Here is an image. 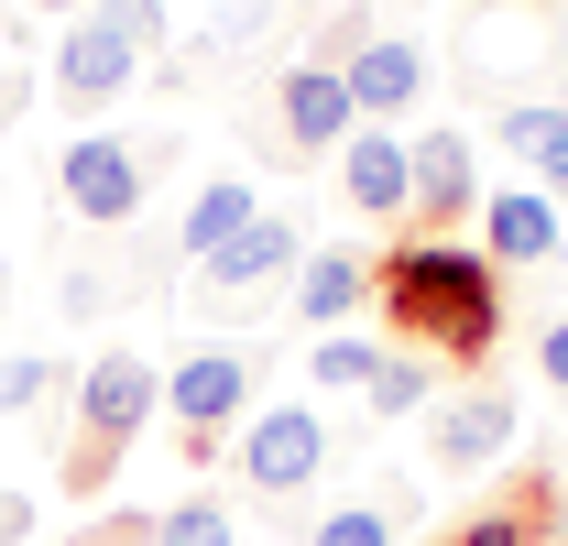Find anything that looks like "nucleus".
<instances>
[{
    "mask_svg": "<svg viewBox=\"0 0 568 546\" xmlns=\"http://www.w3.org/2000/svg\"><path fill=\"white\" fill-rule=\"evenodd\" d=\"M372 295H383V317H394V340L426 350V361H493L503 340V273L493 252H470V241H437V230H405L383 263H372Z\"/></svg>",
    "mask_w": 568,
    "mask_h": 546,
    "instance_id": "nucleus-1",
    "label": "nucleus"
},
{
    "mask_svg": "<svg viewBox=\"0 0 568 546\" xmlns=\"http://www.w3.org/2000/svg\"><path fill=\"white\" fill-rule=\"evenodd\" d=\"M153 405H164V372H153L142 350H99L88 383H77V415H67L55 492H67V503H99V492L121 481V459H132V437L153 426Z\"/></svg>",
    "mask_w": 568,
    "mask_h": 546,
    "instance_id": "nucleus-2",
    "label": "nucleus"
},
{
    "mask_svg": "<svg viewBox=\"0 0 568 546\" xmlns=\"http://www.w3.org/2000/svg\"><path fill=\"white\" fill-rule=\"evenodd\" d=\"M153 164H164V142L77 132L67 153H55V198H67L88 230H121V219H142V198H153Z\"/></svg>",
    "mask_w": 568,
    "mask_h": 546,
    "instance_id": "nucleus-3",
    "label": "nucleus"
},
{
    "mask_svg": "<svg viewBox=\"0 0 568 546\" xmlns=\"http://www.w3.org/2000/svg\"><path fill=\"white\" fill-rule=\"evenodd\" d=\"M351 132H361L351 77H328V67H284L274 77V132L252 121V142H263L274 164H317V153H339Z\"/></svg>",
    "mask_w": 568,
    "mask_h": 546,
    "instance_id": "nucleus-4",
    "label": "nucleus"
},
{
    "mask_svg": "<svg viewBox=\"0 0 568 546\" xmlns=\"http://www.w3.org/2000/svg\"><path fill=\"white\" fill-rule=\"evenodd\" d=\"M514 437H525V405L514 394H448V405H426V471L470 481V471H493Z\"/></svg>",
    "mask_w": 568,
    "mask_h": 546,
    "instance_id": "nucleus-5",
    "label": "nucleus"
},
{
    "mask_svg": "<svg viewBox=\"0 0 568 546\" xmlns=\"http://www.w3.org/2000/svg\"><path fill=\"white\" fill-rule=\"evenodd\" d=\"M328 471V415L317 405H263L241 426V481L274 503V492H306V481Z\"/></svg>",
    "mask_w": 568,
    "mask_h": 546,
    "instance_id": "nucleus-6",
    "label": "nucleus"
},
{
    "mask_svg": "<svg viewBox=\"0 0 568 546\" xmlns=\"http://www.w3.org/2000/svg\"><path fill=\"white\" fill-rule=\"evenodd\" d=\"M132 77H142V44L110 11H77L67 33H55V99H67V110H110Z\"/></svg>",
    "mask_w": 568,
    "mask_h": 546,
    "instance_id": "nucleus-7",
    "label": "nucleus"
},
{
    "mask_svg": "<svg viewBox=\"0 0 568 546\" xmlns=\"http://www.w3.org/2000/svg\"><path fill=\"white\" fill-rule=\"evenodd\" d=\"M164 405H175V426H186V459H209L219 426L252 405V361H241V350H186L175 383H164Z\"/></svg>",
    "mask_w": 568,
    "mask_h": 546,
    "instance_id": "nucleus-8",
    "label": "nucleus"
},
{
    "mask_svg": "<svg viewBox=\"0 0 568 546\" xmlns=\"http://www.w3.org/2000/svg\"><path fill=\"white\" fill-rule=\"evenodd\" d=\"M405 175H416V219L405 230H459V219H481V164H470V142L459 132H416L405 142Z\"/></svg>",
    "mask_w": 568,
    "mask_h": 546,
    "instance_id": "nucleus-9",
    "label": "nucleus"
},
{
    "mask_svg": "<svg viewBox=\"0 0 568 546\" xmlns=\"http://www.w3.org/2000/svg\"><path fill=\"white\" fill-rule=\"evenodd\" d=\"M339 198H351L361 219H383V230H405V219H416L405 142H394V132H351V142H339Z\"/></svg>",
    "mask_w": 568,
    "mask_h": 546,
    "instance_id": "nucleus-10",
    "label": "nucleus"
},
{
    "mask_svg": "<svg viewBox=\"0 0 568 546\" xmlns=\"http://www.w3.org/2000/svg\"><path fill=\"white\" fill-rule=\"evenodd\" d=\"M558 241H568V219H558L547 186H503V198H481V252H493V273L558 263Z\"/></svg>",
    "mask_w": 568,
    "mask_h": 546,
    "instance_id": "nucleus-11",
    "label": "nucleus"
},
{
    "mask_svg": "<svg viewBox=\"0 0 568 546\" xmlns=\"http://www.w3.org/2000/svg\"><path fill=\"white\" fill-rule=\"evenodd\" d=\"M306 263V241H295V219H252L241 241H219L209 263H197V284H209V306H230V295H252V284H274V273H295Z\"/></svg>",
    "mask_w": 568,
    "mask_h": 546,
    "instance_id": "nucleus-12",
    "label": "nucleus"
},
{
    "mask_svg": "<svg viewBox=\"0 0 568 546\" xmlns=\"http://www.w3.org/2000/svg\"><path fill=\"white\" fill-rule=\"evenodd\" d=\"M493 142L525 164V186H547V198H568V99H503Z\"/></svg>",
    "mask_w": 568,
    "mask_h": 546,
    "instance_id": "nucleus-13",
    "label": "nucleus"
},
{
    "mask_svg": "<svg viewBox=\"0 0 568 546\" xmlns=\"http://www.w3.org/2000/svg\"><path fill=\"white\" fill-rule=\"evenodd\" d=\"M339 77H351V110H361V121H394V110H416V99H426V55L405 44V33H372Z\"/></svg>",
    "mask_w": 568,
    "mask_h": 546,
    "instance_id": "nucleus-14",
    "label": "nucleus"
},
{
    "mask_svg": "<svg viewBox=\"0 0 568 546\" xmlns=\"http://www.w3.org/2000/svg\"><path fill=\"white\" fill-rule=\"evenodd\" d=\"M361 306H372V263H361V252H306V263H295V317H306L317 340L351 328Z\"/></svg>",
    "mask_w": 568,
    "mask_h": 546,
    "instance_id": "nucleus-15",
    "label": "nucleus"
},
{
    "mask_svg": "<svg viewBox=\"0 0 568 546\" xmlns=\"http://www.w3.org/2000/svg\"><path fill=\"white\" fill-rule=\"evenodd\" d=\"M558 481H525V492H503V503H481V514H470V525H448V536L437 546H547L558 536Z\"/></svg>",
    "mask_w": 568,
    "mask_h": 546,
    "instance_id": "nucleus-16",
    "label": "nucleus"
},
{
    "mask_svg": "<svg viewBox=\"0 0 568 546\" xmlns=\"http://www.w3.org/2000/svg\"><path fill=\"white\" fill-rule=\"evenodd\" d=\"M252 219H263V198H252L241 175H219V186H197V198H186V219H175V252H186V263H209L219 241H241Z\"/></svg>",
    "mask_w": 568,
    "mask_h": 546,
    "instance_id": "nucleus-17",
    "label": "nucleus"
},
{
    "mask_svg": "<svg viewBox=\"0 0 568 546\" xmlns=\"http://www.w3.org/2000/svg\"><path fill=\"white\" fill-rule=\"evenodd\" d=\"M416 525V492H383V503H339V514H317V536L306 546H394Z\"/></svg>",
    "mask_w": 568,
    "mask_h": 546,
    "instance_id": "nucleus-18",
    "label": "nucleus"
},
{
    "mask_svg": "<svg viewBox=\"0 0 568 546\" xmlns=\"http://www.w3.org/2000/svg\"><path fill=\"white\" fill-rule=\"evenodd\" d=\"M426 405H437V361H426V350H383L361 415H426Z\"/></svg>",
    "mask_w": 568,
    "mask_h": 546,
    "instance_id": "nucleus-19",
    "label": "nucleus"
},
{
    "mask_svg": "<svg viewBox=\"0 0 568 546\" xmlns=\"http://www.w3.org/2000/svg\"><path fill=\"white\" fill-rule=\"evenodd\" d=\"M153 546H241V536H230V503L197 492V503H164L153 514Z\"/></svg>",
    "mask_w": 568,
    "mask_h": 546,
    "instance_id": "nucleus-20",
    "label": "nucleus"
},
{
    "mask_svg": "<svg viewBox=\"0 0 568 546\" xmlns=\"http://www.w3.org/2000/svg\"><path fill=\"white\" fill-rule=\"evenodd\" d=\"M88 11H110L142 44V67H164V88H175V22H164V0H88Z\"/></svg>",
    "mask_w": 568,
    "mask_h": 546,
    "instance_id": "nucleus-21",
    "label": "nucleus"
},
{
    "mask_svg": "<svg viewBox=\"0 0 568 546\" xmlns=\"http://www.w3.org/2000/svg\"><path fill=\"white\" fill-rule=\"evenodd\" d=\"M372 372H383V350L361 340V328H328V340H317V383H328V394H372Z\"/></svg>",
    "mask_w": 568,
    "mask_h": 546,
    "instance_id": "nucleus-22",
    "label": "nucleus"
},
{
    "mask_svg": "<svg viewBox=\"0 0 568 546\" xmlns=\"http://www.w3.org/2000/svg\"><path fill=\"white\" fill-rule=\"evenodd\" d=\"M55 383H67V372H55L44 350H22V361H0V415H33L44 394H55Z\"/></svg>",
    "mask_w": 568,
    "mask_h": 546,
    "instance_id": "nucleus-23",
    "label": "nucleus"
},
{
    "mask_svg": "<svg viewBox=\"0 0 568 546\" xmlns=\"http://www.w3.org/2000/svg\"><path fill=\"white\" fill-rule=\"evenodd\" d=\"M263 22H274V0H219V22L197 33V55H241V44H252Z\"/></svg>",
    "mask_w": 568,
    "mask_h": 546,
    "instance_id": "nucleus-24",
    "label": "nucleus"
},
{
    "mask_svg": "<svg viewBox=\"0 0 568 546\" xmlns=\"http://www.w3.org/2000/svg\"><path fill=\"white\" fill-rule=\"evenodd\" d=\"M99 306H110V273L77 263V273H67V317H99Z\"/></svg>",
    "mask_w": 568,
    "mask_h": 546,
    "instance_id": "nucleus-25",
    "label": "nucleus"
},
{
    "mask_svg": "<svg viewBox=\"0 0 568 546\" xmlns=\"http://www.w3.org/2000/svg\"><path fill=\"white\" fill-rule=\"evenodd\" d=\"M536 372H547V383L568 394V317H547V340H536Z\"/></svg>",
    "mask_w": 568,
    "mask_h": 546,
    "instance_id": "nucleus-26",
    "label": "nucleus"
},
{
    "mask_svg": "<svg viewBox=\"0 0 568 546\" xmlns=\"http://www.w3.org/2000/svg\"><path fill=\"white\" fill-rule=\"evenodd\" d=\"M33 536V503H22V492H0V546H22Z\"/></svg>",
    "mask_w": 568,
    "mask_h": 546,
    "instance_id": "nucleus-27",
    "label": "nucleus"
},
{
    "mask_svg": "<svg viewBox=\"0 0 568 546\" xmlns=\"http://www.w3.org/2000/svg\"><path fill=\"white\" fill-rule=\"evenodd\" d=\"M33 11H67V22H77V11H88V0H33Z\"/></svg>",
    "mask_w": 568,
    "mask_h": 546,
    "instance_id": "nucleus-28",
    "label": "nucleus"
},
{
    "mask_svg": "<svg viewBox=\"0 0 568 546\" xmlns=\"http://www.w3.org/2000/svg\"><path fill=\"white\" fill-rule=\"evenodd\" d=\"M558 492H568V481H558Z\"/></svg>",
    "mask_w": 568,
    "mask_h": 546,
    "instance_id": "nucleus-29",
    "label": "nucleus"
},
{
    "mask_svg": "<svg viewBox=\"0 0 568 546\" xmlns=\"http://www.w3.org/2000/svg\"><path fill=\"white\" fill-rule=\"evenodd\" d=\"M558 546H568V536H558Z\"/></svg>",
    "mask_w": 568,
    "mask_h": 546,
    "instance_id": "nucleus-30",
    "label": "nucleus"
}]
</instances>
